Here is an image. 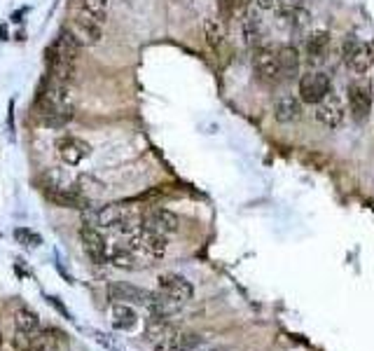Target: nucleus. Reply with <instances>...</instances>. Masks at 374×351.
Returning a JSON list of instances; mask_svg holds the SVG:
<instances>
[{
  "mask_svg": "<svg viewBox=\"0 0 374 351\" xmlns=\"http://www.w3.org/2000/svg\"><path fill=\"white\" fill-rule=\"evenodd\" d=\"M40 115L47 117L52 125H64L73 117V96L71 84H61L52 78H42L38 98H35Z\"/></svg>",
  "mask_w": 374,
  "mask_h": 351,
  "instance_id": "obj_1",
  "label": "nucleus"
},
{
  "mask_svg": "<svg viewBox=\"0 0 374 351\" xmlns=\"http://www.w3.org/2000/svg\"><path fill=\"white\" fill-rule=\"evenodd\" d=\"M133 208L127 204H106L99 208H84V225H91L96 230H110V227H120L127 223L129 218H133Z\"/></svg>",
  "mask_w": 374,
  "mask_h": 351,
  "instance_id": "obj_2",
  "label": "nucleus"
},
{
  "mask_svg": "<svg viewBox=\"0 0 374 351\" xmlns=\"http://www.w3.org/2000/svg\"><path fill=\"white\" fill-rule=\"evenodd\" d=\"M66 28H68L71 33L75 35V40L82 47L99 45L101 38H103V24L96 21L94 17H91L89 12H84L82 8H80L75 15H73V19L66 24Z\"/></svg>",
  "mask_w": 374,
  "mask_h": 351,
  "instance_id": "obj_3",
  "label": "nucleus"
},
{
  "mask_svg": "<svg viewBox=\"0 0 374 351\" xmlns=\"http://www.w3.org/2000/svg\"><path fill=\"white\" fill-rule=\"evenodd\" d=\"M330 91H333V80H330L328 73L314 71L306 73L304 78H299V98H302V103L318 106Z\"/></svg>",
  "mask_w": 374,
  "mask_h": 351,
  "instance_id": "obj_4",
  "label": "nucleus"
},
{
  "mask_svg": "<svg viewBox=\"0 0 374 351\" xmlns=\"http://www.w3.org/2000/svg\"><path fill=\"white\" fill-rule=\"evenodd\" d=\"M253 69L262 80L276 82L281 80V64H279V49L272 47H257L253 52Z\"/></svg>",
  "mask_w": 374,
  "mask_h": 351,
  "instance_id": "obj_5",
  "label": "nucleus"
},
{
  "mask_svg": "<svg viewBox=\"0 0 374 351\" xmlns=\"http://www.w3.org/2000/svg\"><path fill=\"white\" fill-rule=\"evenodd\" d=\"M346 96H348V108L355 120H367L372 113V89L360 80V82H351L346 89Z\"/></svg>",
  "mask_w": 374,
  "mask_h": 351,
  "instance_id": "obj_6",
  "label": "nucleus"
},
{
  "mask_svg": "<svg viewBox=\"0 0 374 351\" xmlns=\"http://www.w3.org/2000/svg\"><path fill=\"white\" fill-rule=\"evenodd\" d=\"M80 242H82L84 251H87V255L91 258V262H96V264L108 262V244L96 227L82 225V230H80Z\"/></svg>",
  "mask_w": 374,
  "mask_h": 351,
  "instance_id": "obj_7",
  "label": "nucleus"
},
{
  "mask_svg": "<svg viewBox=\"0 0 374 351\" xmlns=\"http://www.w3.org/2000/svg\"><path fill=\"white\" fill-rule=\"evenodd\" d=\"M316 120L328 129H337L344 122V103H342V98L335 91H330L316 106Z\"/></svg>",
  "mask_w": 374,
  "mask_h": 351,
  "instance_id": "obj_8",
  "label": "nucleus"
},
{
  "mask_svg": "<svg viewBox=\"0 0 374 351\" xmlns=\"http://www.w3.org/2000/svg\"><path fill=\"white\" fill-rule=\"evenodd\" d=\"M57 150L59 157L64 159L68 166H77L80 162H84L91 155V145L87 141L77 138V136H64L57 141Z\"/></svg>",
  "mask_w": 374,
  "mask_h": 351,
  "instance_id": "obj_9",
  "label": "nucleus"
},
{
  "mask_svg": "<svg viewBox=\"0 0 374 351\" xmlns=\"http://www.w3.org/2000/svg\"><path fill=\"white\" fill-rule=\"evenodd\" d=\"M140 220H143V227L155 230L159 234H167V237L178 232V227H180V218L174 211H169V208H150Z\"/></svg>",
  "mask_w": 374,
  "mask_h": 351,
  "instance_id": "obj_10",
  "label": "nucleus"
},
{
  "mask_svg": "<svg viewBox=\"0 0 374 351\" xmlns=\"http://www.w3.org/2000/svg\"><path fill=\"white\" fill-rule=\"evenodd\" d=\"M201 344H204V340L199 335H194V332L174 330L164 340L155 342V351H197L201 349Z\"/></svg>",
  "mask_w": 374,
  "mask_h": 351,
  "instance_id": "obj_11",
  "label": "nucleus"
},
{
  "mask_svg": "<svg viewBox=\"0 0 374 351\" xmlns=\"http://www.w3.org/2000/svg\"><path fill=\"white\" fill-rule=\"evenodd\" d=\"M80 49H82V45H80V42L75 40V35H73L66 26H61L57 40L52 42V47L47 49V54H50V57H57V59H64V61H73V64H75Z\"/></svg>",
  "mask_w": 374,
  "mask_h": 351,
  "instance_id": "obj_12",
  "label": "nucleus"
},
{
  "mask_svg": "<svg viewBox=\"0 0 374 351\" xmlns=\"http://www.w3.org/2000/svg\"><path fill=\"white\" fill-rule=\"evenodd\" d=\"M274 117L279 125H290L302 117V98L292 94H281L274 103Z\"/></svg>",
  "mask_w": 374,
  "mask_h": 351,
  "instance_id": "obj_13",
  "label": "nucleus"
},
{
  "mask_svg": "<svg viewBox=\"0 0 374 351\" xmlns=\"http://www.w3.org/2000/svg\"><path fill=\"white\" fill-rule=\"evenodd\" d=\"M108 295L110 300H118V303H131V305H145V307H148L152 298V293L143 291V288L138 286H131V283H110Z\"/></svg>",
  "mask_w": 374,
  "mask_h": 351,
  "instance_id": "obj_14",
  "label": "nucleus"
},
{
  "mask_svg": "<svg viewBox=\"0 0 374 351\" xmlns=\"http://www.w3.org/2000/svg\"><path fill=\"white\" fill-rule=\"evenodd\" d=\"M159 291L167 293V295H174V298L183 300V303H187V300H192V295H194L192 283H189V281L185 279V276L174 274V272H169V274H162V276H159Z\"/></svg>",
  "mask_w": 374,
  "mask_h": 351,
  "instance_id": "obj_15",
  "label": "nucleus"
},
{
  "mask_svg": "<svg viewBox=\"0 0 374 351\" xmlns=\"http://www.w3.org/2000/svg\"><path fill=\"white\" fill-rule=\"evenodd\" d=\"M185 307L183 300L174 298V295H167V293H152L150 303H148V309H150V316H159V318H171L176 316L178 312Z\"/></svg>",
  "mask_w": 374,
  "mask_h": 351,
  "instance_id": "obj_16",
  "label": "nucleus"
},
{
  "mask_svg": "<svg viewBox=\"0 0 374 351\" xmlns=\"http://www.w3.org/2000/svg\"><path fill=\"white\" fill-rule=\"evenodd\" d=\"M45 195L50 201H54V204H59L64 208H87L89 206L87 197L80 195L77 190H71V188H47Z\"/></svg>",
  "mask_w": 374,
  "mask_h": 351,
  "instance_id": "obj_17",
  "label": "nucleus"
},
{
  "mask_svg": "<svg viewBox=\"0 0 374 351\" xmlns=\"http://www.w3.org/2000/svg\"><path fill=\"white\" fill-rule=\"evenodd\" d=\"M330 45V33L328 30H314V33L306 38L304 42V57L309 64H321L325 52H328Z\"/></svg>",
  "mask_w": 374,
  "mask_h": 351,
  "instance_id": "obj_18",
  "label": "nucleus"
},
{
  "mask_svg": "<svg viewBox=\"0 0 374 351\" xmlns=\"http://www.w3.org/2000/svg\"><path fill=\"white\" fill-rule=\"evenodd\" d=\"M372 66H374V38H370L367 42H360L358 52L348 61V69H351L355 75H365Z\"/></svg>",
  "mask_w": 374,
  "mask_h": 351,
  "instance_id": "obj_19",
  "label": "nucleus"
},
{
  "mask_svg": "<svg viewBox=\"0 0 374 351\" xmlns=\"http://www.w3.org/2000/svg\"><path fill=\"white\" fill-rule=\"evenodd\" d=\"M110 321H113V328L118 330H133L138 323V316L127 303H115L110 307Z\"/></svg>",
  "mask_w": 374,
  "mask_h": 351,
  "instance_id": "obj_20",
  "label": "nucleus"
},
{
  "mask_svg": "<svg viewBox=\"0 0 374 351\" xmlns=\"http://www.w3.org/2000/svg\"><path fill=\"white\" fill-rule=\"evenodd\" d=\"M279 64H281V78L297 80L299 78V54L295 47L286 45L279 49Z\"/></svg>",
  "mask_w": 374,
  "mask_h": 351,
  "instance_id": "obj_21",
  "label": "nucleus"
},
{
  "mask_svg": "<svg viewBox=\"0 0 374 351\" xmlns=\"http://www.w3.org/2000/svg\"><path fill=\"white\" fill-rule=\"evenodd\" d=\"M108 262L115 264V267H120V269H136L138 258L127 244L124 246H113V249L108 246Z\"/></svg>",
  "mask_w": 374,
  "mask_h": 351,
  "instance_id": "obj_22",
  "label": "nucleus"
},
{
  "mask_svg": "<svg viewBox=\"0 0 374 351\" xmlns=\"http://www.w3.org/2000/svg\"><path fill=\"white\" fill-rule=\"evenodd\" d=\"M241 33H243V42L250 47H257L262 40V21L257 15H246L241 21Z\"/></svg>",
  "mask_w": 374,
  "mask_h": 351,
  "instance_id": "obj_23",
  "label": "nucleus"
},
{
  "mask_svg": "<svg viewBox=\"0 0 374 351\" xmlns=\"http://www.w3.org/2000/svg\"><path fill=\"white\" fill-rule=\"evenodd\" d=\"M204 38H206V45L211 49H218L220 45L225 42V26L223 21L216 19V17H208L204 21Z\"/></svg>",
  "mask_w": 374,
  "mask_h": 351,
  "instance_id": "obj_24",
  "label": "nucleus"
},
{
  "mask_svg": "<svg viewBox=\"0 0 374 351\" xmlns=\"http://www.w3.org/2000/svg\"><path fill=\"white\" fill-rule=\"evenodd\" d=\"M15 323H17V330L33 335V332L38 330V325H40V316L33 309H28V307H19L17 314H15Z\"/></svg>",
  "mask_w": 374,
  "mask_h": 351,
  "instance_id": "obj_25",
  "label": "nucleus"
},
{
  "mask_svg": "<svg viewBox=\"0 0 374 351\" xmlns=\"http://www.w3.org/2000/svg\"><path fill=\"white\" fill-rule=\"evenodd\" d=\"M108 8H110V0H82V10L89 12V15L101 24H106L108 19Z\"/></svg>",
  "mask_w": 374,
  "mask_h": 351,
  "instance_id": "obj_26",
  "label": "nucleus"
},
{
  "mask_svg": "<svg viewBox=\"0 0 374 351\" xmlns=\"http://www.w3.org/2000/svg\"><path fill=\"white\" fill-rule=\"evenodd\" d=\"M75 190L89 199V195H101L103 192V183H99L96 178H91V176H80Z\"/></svg>",
  "mask_w": 374,
  "mask_h": 351,
  "instance_id": "obj_27",
  "label": "nucleus"
},
{
  "mask_svg": "<svg viewBox=\"0 0 374 351\" xmlns=\"http://www.w3.org/2000/svg\"><path fill=\"white\" fill-rule=\"evenodd\" d=\"M15 239H17L19 244L28 246V249H35V246L42 244L40 234L33 232V230H28V227H17V230H15Z\"/></svg>",
  "mask_w": 374,
  "mask_h": 351,
  "instance_id": "obj_28",
  "label": "nucleus"
},
{
  "mask_svg": "<svg viewBox=\"0 0 374 351\" xmlns=\"http://www.w3.org/2000/svg\"><path fill=\"white\" fill-rule=\"evenodd\" d=\"M358 47H360V38H355L353 33H348L344 42H342V59H344L346 66H348V61L353 59V54L358 52Z\"/></svg>",
  "mask_w": 374,
  "mask_h": 351,
  "instance_id": "obj_29",
  "label": "nucleus"
},
{
  "mask_svg": "<svg viewBox=\"0 0 374 351\" xmlns=\"http://www.w3.org/2000/svg\"><path fill=\"white\" fill-rule=\"evenodd\" d=\"M299 159L306 164V166H311V169H316V171H321L325 164H328V157H323V155H318V152H302L299 155Z\"/></svg>",
  "mask_w": 374,
  "mask_h": 351,
  "instance_id": "obj_30",
  "label": "nucleus"
},
{
  "mask_svg": "<svg viewBox=\"0 0 374 351\" xmlns=\"http://www.w3.org/2000/svg\"><path fill=\"white\" fill-rule=\"evenodd\" d=\"M94 337H96V342L103 344V347H106L108 351H124V349L120 347V344H115L113 340H108L106 332H99V330H96V332H94Z\"/></svg>",
  "mask_w": 374,
  "mask_h": 351,
  "instance_id": "obj_31",
  "label": "nucleus"
},
{
  "mask_svg": "<svg viewBox=\"0 0 374 351\" xmlns=\"http://www.w3.org/2000/svg\"><path fill=\"white\" fill-rule=\"evenodd\" d=\"M255 5H257V10L267 12V10H274L276 5H279V0H255Z\"/></svg>",
  "mask_w": 374,
  "mask_h": 351,
  "instance_id": "obj_32",
  "label": "nucleus"
},
{
  "mask_svg": "<svg viewBox=\"0 0 374 351\" xmlns=\"http://www.w3.org/2000/svg\"><path fill=\"white\" fill-rule=\"evenodd\" d=\"M8 127H10V132H15V101H12V98L8 103Z\"/></svg>",
  "mask_w": 374,
  "mask_h": 351,
  "instance_id": "obj_33",
  "label": "nucleus"
},
{
  "mask_svg": "<svg viewBox=\"0 0 374 351\" xmlns=\"http://www.w3.org/2000/svg\"><path fill=\"white\" fill-rule=\"evenodd\" d=\"M47 300H50V305L54 307V309H59L61 314H64V316H66V318H71V312H68V309H66V307H64V305H61V303H59V300H57V298H47Z\"/></svg>",
  "mask_w": 374,
  "mask_h": 351,
  "instance_id": "obj_34",
  "label": "nucleus"
},
{
  "mask_svg": "<svg viewBox=\"0 0 374 351\" xmlns=\"http://www.w3.org/2000/svg\"><path fill=\"white\" fill-rule=\"evenodd\" d=\"M28 15V8H21V10H17L15 15H12V24H21L24 21V17Z\"/></svg>",
  "mask_w": 374,
  "mask_h": 351,
  "instance_id": "obj_35",
  "label": "nucleus"
},
{
  "mask_svg": "<svg viewBox=\"0 0 374 351\" xmlns=\"http://www.w3.org/2000/svg\"><path fill=\"white\" fill-rule=\"evenodd\" d=\"M250 3H255V0H232V5H234V8H248Z\"/></svg>",
  "mask_w": 374,
  "mask_h": 351,
  "instance_id": "obj_36",
  "label": "nucleus"
},
{
  "mask_svg": "<svg viewBox=\"0 0 374 351\" xmlns=\"http://www.w3.org/2000/svg\"><path fill=\"white\" fill-rule=\"evenodd\" d=\"M206 351H227V349H223V347H208Z\"/></svg>",
  "mask_w": 374,
  "mask_h": 351,
  "instance_id": "obj_37",
  "label": "nucleus"
}]
</instances>
